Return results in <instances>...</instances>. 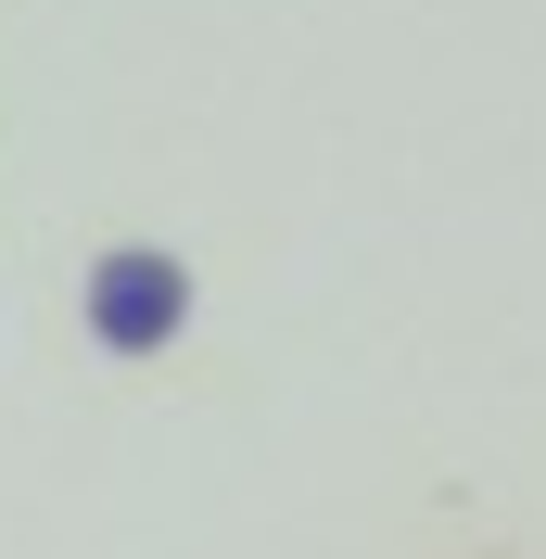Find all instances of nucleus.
<instances>
[{
	"instance_id": "nucleus-1",
	"label": "nucleus",
	"mask_w": 546,
	"mask_h": 559,
	"mask_svg": "<svg viewBox=\"0 0 546 559\" xmlns=\"http://www.w3.org/2000/svg\"><path fill=\"white\" fill-rule=\"evenodd\" d=\"M178 318H191V267L153 242H115L103 267H90V331H103V356H153L178 344Z\"/></svg>"
}]
</instances>
